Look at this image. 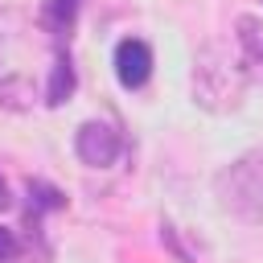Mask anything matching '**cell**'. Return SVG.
Listing matches in <instances>:
<instances>
[{
	"mask_svg": "<svg viewBox=\"0 0 263 263\" xmlns=\"http://www.w3.org/2000/svg\"><path fill=\"white\" fill-rule=\"evenodd\" d=\"M74 86H78V74H74L70 53L62 49V58H58V66H53V74H49V86H45V107H62V103L74 95Z\"/></svg>",
	"mask_w": 263,
	"mask_h": 263,
	"instance_id": "cell-9",
	"label": "cell"
},
{
	"mask_svg": "<svg viewBox=\"0 0 263 263\" xmlns=\"http://www.w3.org/2000/svg\"><path fill=\"white\" fill-rule=\"evenodd\" d=\"M242 86H247V74L238 66V53L230 58L222 45L197 49V58H193V99H197V107L226 115L242 103Z\"/></svg>",
	"mask_w": 263,
	"mask_h": 263,
	"instance_id": "cell-2",
	"label": "cell"
},
{
	"mask_svg": "<svg viewBox=\"0 0 263 263\" xmlns=\"http://www.w3.org/2000/svg\"><path fill=\"white\" fill-rule=\"evenodd\" d=\"M74 152H78L82 164L107 168V164H115V160L123 156V136H119L111 123H103V119H86V123L74 132Z\"/></svg>",
	"mask_w": 263,
	"mask_h": 263,
	"instance_id": "cell-4",
	"label": "cell"
},
{
	"mask_svg": "<svg viewBox=\"0 0 263 263\" xmlns=\"http://www.w3.org/2000/svg\"><path fill=\"white\" fill-rule=\"evenodd\" d=\"M25 193H29V210H25V214H29V226H33V230H41V218H45V214L66 210V193L53 189L49 181H29Z\"/></svg>",
	"mask_w": 263,
	"mask_h": 263,
	"instance_id": "cell-8",
	"label": "cell"
},
{
	"mask_svg": "<svg viewBox=\"0 0 263 263\" xmlns=\"http://www.w3.org/2000/svg\"><path fill=\"white\" fill-rule=\"evenodd\" d=\"M62 41H53L41 21L33 25L25 12L4 8L0 12V103L12 111H29L33 103H45L49 74L62 58Z\"/></svg>",
	"mask_w": 263,
	"mask_h": 263,
	"instance_id": "cell-1",
	"label": "cell"
},
{
	"mask_svg": "<svg viewBox=\"0 0 263 263\" xmlns=\"http://www.w3.org/2000/svg\"><path fill=\"white\" fill-rule=\"evenodd\" d=\"M234 53H238V66L247 74L251 86H263V21L259 16H238L234 21Z\"/></svg>",
	"mask_w": 263,
	"mask_h": 263,
	"instance_id": "cell-5",
	"label": "cell"
},
{
	"mask_svg": "<svg viewBox=\"0 0 263 263\" xmlns=\"http://www.w3.org/2000/svg\"><path fill=\"white\" fill-rule=\"evenodd\" d=\"M8 205H12V197H8V181L0 177V210H8Z\"/></svg>",
	"mask_w": 263,
	"mask_h": 263,
	"instance_id": "cell-11",
	"label": "cell"
},
{
	"mask_svg": "<svg viewBox=\"0 0 263 263\" xmlns=\"http://www.w3.org/2000/svg\"><path fill=\"white\" fill-rule=\"evenodd\" d=\"M29 255H25V247H21V238L8 230V226H0V263H25Z\"/></svg>",
	"mask_w": 263,
	"mask_h": 263,
	"instance_id": "cell-10",
	"label": "cell"
},
{
	"mask_svg": "<svg viewBox=\"0 0 263 263\" xmlns=\"http://www.w3.org/2000/svg\"><path fill=\"white\" fill-rule=\"evenodd\" d=\"M214 197L222 214L255 226L263 222V152H247L214 173Z\"/></svg>",
	"mask_w": 263,
	"mask_h": 263,
	"instance_id": "cell-3",
	"label": "cell"
},
{
	"mask_svg": "<svg viewBox=\"0 0 263 263\" xmlns=\"http://www.w3.org/2000/svg\"><path fill=\"white\" fill-rule=\"evenodd\" d=\"M78 12H82V0H45V4H41V12H37V21H41V29H45L53 41H62V45H66V37L74 33Z\"/></svg>",
	"mask_w": 263,
	"mask_h": 263,
	"instance_id": "cell-7",
	"label": "cell"
},
{
	"mask_svg": "<svg viewBox=\"0 0 263 263\" xmlns=\"http://www.w3.org/2000/svg\"><path fill=\"white\" fill-rule=\"evenodd\" d=\"M148 74H152V49H148V41L123 37L115 45V78H119V86L140 90L148 82Z\"/></svg>",
	"mask_w": 263,
	"mask_h": 263,
	"instance_id": "cell-6",
	"label": "cell"
}]
</instances>
